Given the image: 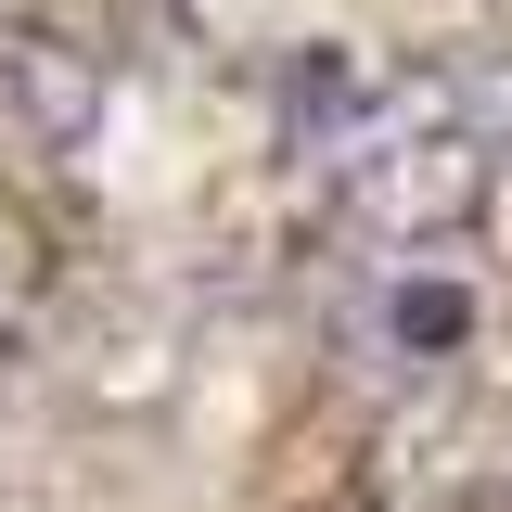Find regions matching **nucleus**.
I'll return each mask as SVG.
<instances>
[{
    "label": "nucleus",
    "mask_w": 512,
    "mask_h": 512,
    "mask_svg": "<svg viewBox=\"0 0 512 512\" xmlns=\"http://www.w3.org/2000/svg\"><path fill=\"white\" fill-rule=\"evenodd\" d=\"M397 346H461V295H397Z\"/></svg>",
    "instance_id": "obj_5"
},
{
    "label": "nucleus",
    "mask_w": 512,
    "mask_h": 512,
    "mask_svg": "<svg viewBox=\"0 0 512 512\" xmlns=\"http://www.w3.org/2000/svg\"><path fill=\"white\" fill-rule=\"evenodd\" d=\"M461 128H474V141L512 167V52H487L474 77H461Z\"/></svg>",
    "instance_id": "obj_4"
},
{
    "label": "nucleus",
    "mask_w": 512,
    "mask_h": 512,
    "mask_svg": "<svg viewBox=\"0 0 512 512\" xmlns=\"http://www.w3.org/2000/svg\"><path fill=\"white\" fill-rule=\"evenodd\" d=\"M39 295H52V218H39L26 192L0 180V333L39 308Z\"/></svg>",
    "instance_id": "obj_3"
},
{
    "label": "nucleus",
    "mask_w": 512,
    "mask_h": 512,
    "mask_svg": "<svg viewBox=\"0 0 512 512\" xmlns=\"http://www.w3.org/2000/svg\"><path fill=\"white\" fill-rule=\"evenodd\" d=\"M0 116L26 128L39 154H77L103 128V64L77 39H52V26H0Z\"/></svg>",
    "instance_id": "obj_2"
},
{
    "label": "nucleus",
    "mask_w": 512,
    "mask_h": 512,
    "mask_svg": "<svg viewBox=\"0 0 512 512\" xmlns=\"http://www.w3.org/2000/svg\"><path fill=\"white\" fill-rule=\"evenodd\" d=\"M308 512H384V500H372V487H333V500H308Z\"/></svg>",
    "instance_id": "obj_6"
},
{
    "label": "nucleus",
    "mask_w": 512,
    "mask_h": 512,
    "mask_svg": "<svg viewBox=\"0 0 512 512\" xmlns=\"http://www.w3.org/2000/svg\"><path fill=\"white\" fill-rule=\"evenodd\" d=\"M180 13H205V0H180Z\"/></svg>",
    "instance_id": "obj_7"
},
{
    "label": "nucleus",
    "mask_w": 512,
    "mask_h": 512,
    "mask_svg": "<svg viewBox=\"0 0 512 512\" xmlns=\"http://www.w3.org/2000/svg\"><path fill=\"white\" fill-rule=\"evenodd\" d=\"M487 180H500V154L461 128V103H410L346 154V218L384 244H448V231H474Z\"/></svg>",
    "instance_id": "obj_1"
}]
</instances>
